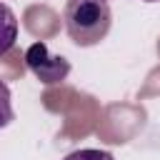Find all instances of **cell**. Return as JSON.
Instances as JSON below:
<instances>
[{
	"mask_svg": "<svg viewBox=\"0 0 160 160\" xmlns=\"http://www.w3.org/2000/svg\"><path fill=\"white\" fill-rule=\"evenodd\" d=\"M62 22L68 38L80 48H92L108 38L112 10L108 0H65Z\"/></svg>",
	"mask_w": 160,
	"mask_h": 160,
	"instance_id": "cell-1",
	"label": "cell"
},
{
	"mask_svg": "<svg viewBox=\"0 0 160 160\" xmlns=\"http://www.w3.org/2000/svg\"><path fill=\"white\" fill-rule=\"evenodd\" d=\"M145 2H160V0H145Z\"/></svg>",
	"mask_w": 160,
	"mask_h": 160,
	"instance_id": "cell-6",
	"label": "cell"
},
{
	"mask_svg": "<svg viewBox=\"0 0 160 160\" xmlns=\"http://www.w3.org/2000/svg\"><path fill=\"white\" fill-rule=\"evenodd\" d=\"M62 160H115L108 150H98V148H80V150H72L68 152Z\"/></svg>",
	"mask_w": 160,
	"mask_h": 160,
	"instance_id": "cell-5",
	"label": "cell"
},
{
	"mask_svg": "<svg viewBox=\"0 0 160 160\" xmlns=\"http://www.w3.org/2000/svg\"><path fill=\"white\" fill-rule=\"evenodd\" d=\"M25 65L28 70L42 82V85H58L70 75V62L62 55H52L45 42H32L25 50Z\"/></svg>",
	"mask_w": 160,
	"mask_h": 160,
	"instance_id": "cell-2",
	"label": "cell"
},
{
	"mask_svg": "<svg viewBox=\"0 0 160 160\" xmlns=\"http://www.w3.org/2000/svg\"><path fill=\"white\" fill-rule=\"evenodd\" d=\"M15 120V110H12V95H10V88L0 80V130L8 128L10 122Z\"/></svg>",
	"mask_w": 160,
	"mask_h": 160,
	"instance_id": "cell-4",
	"label": "cell"
},
{
	"mask_svg": "<svg viewBox=\"0 0 160 160\" xmlns=\"http://www.w3.org/2000/svg\"><path fill=\"white\" fill-rule=\"evenodd\" d=\"M18 30L20 28H18V18L12 8L0 2V55L12 50V45L18 42Z\"/></svg>",
	"mask_w": 160,
	"mask_h": 160,
	"instance_id": "cell-3",
	"label": "cell"
}]
</instances>
